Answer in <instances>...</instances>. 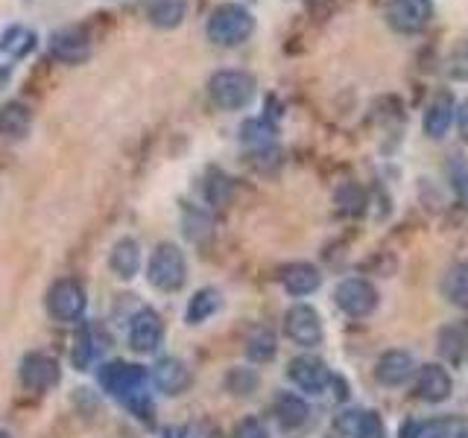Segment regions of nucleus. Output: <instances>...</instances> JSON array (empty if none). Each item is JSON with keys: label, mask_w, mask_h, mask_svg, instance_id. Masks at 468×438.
Instances as JSON below:
<instances>
[{"label": "nucleus", "mask_w": 468, "mask_h": 438, "mask_svg": "<svg viewBox=\"0 0 468 438\" xmlns=\"http://www.w3.org/2000/svg\"><path fill=\"white\" fill-rule=\"evenodd\" d=\"M146 371L135 362H106L100 369V386L106 389L112 398L123 401L132 412L138 418H146L150 421V412H153V403H150V394H146Z\"/></svg>", "instance_id": "obj_1"}, {"label": "nucleus", "mask_w": 468, "mask_h": 438, "mask_svg": "<svg viewBox=\"0 0 468 438\" xmlns=\"http://www.w3.org/2000/svg\"><path fill=\"white\" fill-rule=\"evenodd\" d=\"M255 33V15L240 4H219L205 24V36L217 47H238Z\"/></svg>", "instance_id": "obj_2"}, {"label": "nucleus", "mask_w": 468, "mask_h": 438, "mask_svg": "<svg viewBox=\"0 0 468 438\" xmlns=\"http://www.w3.org/2000/svg\"><path fill=\"white\" fill-rule=\"evenodd\" d=\"M255 77L246 70H217L208 79V97L217 109L223 111H240L255 99Z\"/></svg>", "instance_id": "obj_3"}, {"label": "nucleus", "mask_w": 468, "mask_h": 438, "mask_svg": "<svg viewBox=\"0 0 468 438\" xmlns=\"http://www.w3.org/2000/svg\"><path fill=\"white\" fill-rule=\"evenodd\" d=\"M146 281L161 292H179L187 281V260L176 243H158L146 263Z\"/></svg>", "instance_id": "obj_4"}, {"label": "nucleus", "mask_w": 468, "mask_h": 438, "mask_svg": "<svg viewBox=\"0 0 468 438\" xmlns=\"http://www.w3.org/2000/svg\"><path fill=\"white\" fill-rule=\"evenodd\" d=\"M334 301L346 316L366 318V316H372L378 307V289L372 281H366V277H346V281L336 287Z\"/></svg>", "instance_id": "obj_5"}, {"label": "nucleus", "mask_w": 468, "mask_h": 438, "mask_svg": "<svg viewBox=\"0 0 468 438\" xmlns=\"http://www.w3.org/2000/svg\"><path fill=\"white\" fill-rule=\"evenodd\" d=\"M284 333L302 348H316L325 339V328H322V316L311 304H292L284 313Z\"/></svg>", "instance_id": "obj_6"}, {"label": "nucleus", "mask_w": 468, "mask_h": 438, "mask_svg": "<svg viewBox=\"0 0 468 438\" xmlns=\"http://www.w3.org/2000/svg\"><path fill=\"white\" fill-rule=\"evenodd\" d=\"M431 21H433L431 0H389L387 6V24L401 36L421 33Z\"/></svg>", "instance_id": "obj_7"}, {"label": "nucleus", "mask_w": 468, "mask_h": 438, "mask_svg": "<svg viewBox=\"0 0 468 438\" xmlns=\"http://www.w3.org/2000/svg\"><path fill=\"white\" fill-rule=\"evenodd\" d=\"M85 289L80 281H70V277H62V281H56L53 289H50V296H48V307H50V313L53 318L58 321H80L82 313H85Z\"/></svg>", "instance_id": "obj_8"}, {"label": "nucleus", "mask_w": 468, "mask_h": 438, "mask_svg": "<svg viewBox=\"0 0 468 438\" xmlns=\"http://www.w3.org/2000/svg\"><path fill=\"white\" fill-rule=\"evenodd\" d=\"M48 50L62 65H82L91 56V38H88L82 26H65L50 36Z\"/></svg>", "instance_id": "obj_9"}, {"label": "nucleus", "mask_w": 468, "mask_h": 438, "mask_svg": "<svg viewBox=\"0 0 468 438\" xmlns=\"http://www.w3.org/2000/svg\"><path fill=\"white\" fill-rule=\"evenodd\" d=\"M287 377L296 383L302 391L307 394H322L331 383H334V377L328 371V365L322 362L319 357L314 354H302V357H292L290 365H287Z\"/></svg>", "instance_id": "obj_10"}, {"label": "nucleus", "mask_w": 468, "mask_h": 438, "mask_svg": "<svg viewBox=\"0 0 468 438\" xmlns=\"http://www.w3.org/2000/svg\"><path fill=\"white\" fill-rule=\"evenodd\" d=\"M62 371H58V362L48 354H27L21 360V383L29 391H50Z\"/></svg>", "instance_id": "obj_11"}, {"label": "nucleus", "mask_w": 468, "mask_h": 438, "mask_svg": "<svg viewBox=\"0 0 468 438\" xmlns=\"http://www.w3.org/2000/svg\"><path fill=\"white\" fill-rule=\"evenodd\" d=\"M161 339H165V325H161V318L155 310H141L135 313V318H132L129 325V345L138 350V354H153V350H158Z\"/></svg>", "instance_id": "obj_12"}, {"label": "nucleus", "mask_w": 468, "mask_h": 438, "mask_svg": "<svg viewBox=\"0 0 468 438\" xmlns=\"http://www.w3.org/2000/svg\"><path fill=\"white\" fill-rule=\"evenodd\" d=\"M416 371V360L410 350H401V348H395V350H387L384 357L378 360L375 365V377L380 380L384 386L395 389V386H404L410 377H413Z\"/></svg>", "instance_id": "obj_13"}, {"label": "nucleus", "mask_w": 468, "mask_h": 438, "mask_svg": "<svg viewBox=\"0 0 468 438\" xmlns=\"http://www.w3.org/2000/svg\"><path fill=\"white\" fill-rule=\"evenodd\" d=\"M416 391H419V398L428 401V403H442V401H448L451 391H453L448 369H442L439 362L421 365L419 377H416Z\"/></svg>", "instance_id": "obj_14"}, {"label": "nucleus", "mask_w": 468, "mask_h": 438, "mask_svg": "<svg viewBox=\"0 0 468 438\" xmlns=\"http://www.w3.org/2000/svg\"><path fill=\"white\" fill-rule=\"evenodd\" d=\"M282 284L284 289L290 292V296H311V292H316L322 287V272L314 266V263H290V266H284L282 272Z\"/></svg>", "instance_id": "obj_15"}, {"label": "nucleus", "mask_w": 468, "mask_h": 438, "mask_svg": "<svg viewBox=\"0 0 468 438\" xmlns=\"http://www.w3.org/2000/svg\"><path fill=\"white\" fill-rule=\"evenodd\" d=\"M106 350V336L97 325H82L77 330V342H73V365L80 371H85L88 365H94L97 357Z\"/></svg>", "instance_id": "obj_16"}, {"label": "nucleus", "mask_w": 468, "mask_h": 438, "mask_svg": "<svg viewBox=\"0 0 468 438\" xmlns=\"http://www.w3.org/2000/svg\"><path fill=\"white\" fill-rule=\"evenodd\" d=\"M153 383L165 394H182L190 386V371L182 360L165 357V360H158V365L153 369Z\"/></svg>", "instance_id": "obj_17"}, {"label": "nucleus", "mask_w": 468, "mask_h": 438, "mask_svg": "<svg viewBox=\"0 0 468 438\" xmlns=\"http://www.w3.org/2000/svg\"><path fill=\"white\" fill-rule=\"evenodd\" d=\"M453 120H457V106H453V97L439 94L428 106V111H424V123H421L424 135L433 138V141L445 138V131L451 129Z\"/></svg>", "instance_id": "obj_18"}, {"label": "nucleus", "mask_w": 468, "mask_h": 438, "mask_svg": "<svg viewBox=\"0 0 468 438\" xmlns=\"http://www.w3.org/2000/svg\"><path fill=\"white\" fill-rule=\"evenodd\" d=\"M29 126H33V111H29L27 102L9 99L6 106H0V135L6 141H21Z\"/></svg>", "instance_id": "obj_19"}, {"label": "nucleus", "mask_w": 468, "mask_h": 438, "mask_svg": "<svg viewBox=\"0 0 468 438\" xmlns=\"http://www.w3.org/2000/svg\"><path fill=\"white\" fill-rule=\"evenodd\" d=\"M336 427L348 438H387L384 421H380L378 412H369V409H363V412H346L336 421Z\"/></svg>", "instance_id": "obj_20"}, {"label": "nucleus", "mask_w": 468, "mask_h": 438, "mask_svg": "<svg viewBox=\"0 0 468 438\" xmlns=\"http://www.w3.org/2000/svg\"><path fill=\"white\" fill-rule=\"evenodd\" d=\"M109 266L117 277H121V281H132L141 269V245L132 237L117 240L112 255H109Z\"/></svg>", "instance_id": "obj_21"}, {"label": "nucleus", "mask_w": 468, "mask_h": 438, "mask_svg": "<svg viewBox=\"0 0 468 438\" xmlns=\"http://www.w3.org/2000/svg\"><path fill=\"white\" fill-rule=\"evenodd\" d=\"M185 12H187L185 0H150L146 18H150V24L158 29H176L185 21Z\"/></svg>", "instance_id": "obj_22"}, {"label": "nucleus", "mask_w": 468, "mask_h": 438, "mask_svg": "<svg viewBox=\"0 0 468 438\" xmlns=\"http://www.w3.org/2000/svg\"><path fill=\"white\" fill-rule=\"evenodd\" d=\"M275 415L287 430H296L307 421V415H311V412H307L304 398H299V394H292V391H282L275 398Z\"/></svg>", "instance_id": "obj_23"}, {"label": "nucleus", "mask_w": 468, "mask_h": 438, "mask_svg": "<svg viewBox=\"0 0 468 438\" xmlns=\"http://www.w3.org/2000/svg\"><path fill=\"white\" fill-rule=\"evenodd\" d=\"M442 292L453 307L468 310V263H453L442 281Z\"/></svg>", "instance_id": "obj_24"}, {"label": "nucleus", "mask_w": 468, "mask_h": 438, "mask_svg": "<svg viewBox=\"0 0 468 438\" xmlns=\"http://www.w3.org/2000/svg\"><path fill=\"white\" fill-rule=\"evenodd\" d=\"M36 47V33L27 26H9L4 36H0V53H9L12 58H24Z\"/></svg>", "instance_id": "obj_25"}, {"label": "nucleus", "mask_w": 468, "mask_h": 438, "mask_svg": "<svg viewBox=\"0 0 468 438\" xmlns=\"http://www.w3.org/2000/svg\"><path fill=\"white\" fill-rule=\"evenodd\" d=\"M278 354L275 333L270 328H255L246 339V357L252 362H270Z\"/></svg>", "instance_id": "obj_26"}, {"label": "nucleus", "mask_w": 468, "mask_h": 438, "mask_svg": "<svg viewBox=\"0 0 468 438\" xmlns=\"http://www.w3.org/2000/svg\"><path fill=\"white\" fill-rule=\"evenodd\" d=\"M219 310V292L205 287L199 292H194V298L187 304V321L190 325H202L205 318H211Z\"/></svg>", "instance_id": "obj_27"}, {"label": "nucleus", "mask_w": 468, "mask_h": 438, "mask_svg": "<svg viewBox=\"0 0 468 438\" xmlns=\"http://www.w3.org/2000/svg\"><path fill=\"white\" fill-rule=\"evenodd\" d=\"M465 345H468V328H463V325H451L439 333V354L453 365L463 360Z\"/></svg>", "instance_id": "obj_28"}, {"label": "nucleus", "mask_w": 468, "mask_h": 438, "mask_svg": "<svg viewBox=\"0 0 468 438\" xmlns=\"http://www.w3.org/2000/svg\"><path fill=\"white\" fill-rule=\"evenodd\" d=\"M334 202L343 214L355 216V214H363V208H366V193H363V187H357L355 182H346V184L336 187Z\"/></svg>", "instance_id": "obj_29"}, {"label": "nucleus", "mask_w": 468, "mask_h": 438, "mask_svg": "<svg viewBox=\"0 0 468 438\" xmlns=\"http://www.w3.org/2000/svg\"><path fill=\"white\" fill-rule=\"evenodd\" d=\"M229 386L234 394H252L258 386V374L255 371H246V369H234L229 377Z\"/></svg>", "instance_id": "obj_30"}, {"label": "nucleus", "mask_w": 468, "mask_h": 438, "mask_svg": "<svg viewBox=\"0 0 468 438\" xmlns=\"http://www.w3.org/2000/svg\"><path fill=\"white\" fill-rule=\"evenodd\" d=\"M270 138H272V129L263 123V120H249L246 126H243V141L246 143H258V146H263V143H270Z\"/></svg>", "instance_id": "obj_31"}, {"label": "nucleus", "mask_w": 468, "mask_h": 438, "mask_svg": "<svg viewBox=\"0 0 468 438\" xmlns=\"http://www.w3.org/2000/svg\"><path fill=\"white\" fill-rule=\"evenodd\" d=\"M229 190H231L229 179H226L223 172H217L214 179L208 182V187H205V196H208L211 204H223L229 199Z\"/></svg>", "instance_id": "obj_32"}, {"label": "nucleus", "mask_w": 468, "mask_h": 438, "mask_svg": "<svg viewBox=\"0 0 468 438\" xmlns=\"http://www.w3.org/2000/svg\"><path fill=\"white\" fill-rule=\"evenodd\" d=\"M234 438H270V433H267V427H263V421L243 418L238 423V430H234Z\"/></svg>", "instance_id": "obj_33"}, {"label": "nucleus", "mask_w": 468, "mask_h": 438, "mask_svg": "<svg viewBox=\"0 0 468 438\" xmlns=\"http://www.w3.org/2000/svg\"><path fill=\"white\" fill-rule=\"evenodd\" d=\"M448 73L453 79H468V50H460L448 58Z\"/></svg>", "instance_id": "obj_34"}, {"label": "nucleus", "mask_w": 468, "mask_h": 438, "mask_svg": "<svg viewBox=\"0 0 468 438\" xmlns=\"http://www.w3.org/2000/svg\"><path fill=\"white\" fill-rule=\"evenodd\" d=\"M424 423H419V421H404L401 423V430H399V438H424Z\"/></svg>", "instance_id": "obj_35"}, {"label": "nucleus", "mask_w": 468, "mask_h": 438, "mask_svg": "<svg viewBox=\"0 0 468 438\" xmlns=\"http://www.w3.org/2000/svg\"><path fill=\"white\" fill-rule=\"evenodd\" d=\"M457 126H460V135H463V141L468 143V99H465L463 106L457 109Z\"/></svg>", "instance_id": "obj_36"}, {"label": "nucleus", "mask_w": 468, "mask_h": 438, "mask_svg": "<svg viewBox=\"0 0 468 438\" xmlns=\"http://www.w3.org/2000/svg\"><path fill=\"white\" fill-rule=\"evenodd\" d=\"M165 438H199V435L190 430V427H176V430H167Z\"/></svg>", "instance_id": "obj_37"}, {"label": "nucleus", "mask_w": 468, "mask_h": 438, "mask_svg": "<svg viewBox=\"0 0 468 438\" xmlns=\"http://www.w3.org/2000/svg\"><path fill=\"white\" fill-rule=\"evenodd\" d=\"M457 193L468 204V175H460V179H457Z\"/></svg>", "instance_id": "obj_38"}, {"label": "nucleus", "mask_w": 468, "mask_h": 438, "mask_svg": "<svg viewBox=\"0 0 468 438\" xmlns=\"http://www.w3.org/2000/svg\"><path fill=\"white\" fill-rule=\"evenodd\" d=\"M0 438H12L9 433H4V430H0Z\"/></svg>", "instance_id": "obj_39"}, {"label": "nucleus", "mask_w": 468, "mask_h": 438, "mask_svg": "<svg viewBox=\"0 0 468 438\" xmlns=\"http://www.w3.org/2000/svg\"><path fill=\"white\" fill-rule=\"evenodd\" d=\"M457 438H468V430H463V433H460Z\"/></svg>", "instance_id": "obj_40"}]
</instances>
